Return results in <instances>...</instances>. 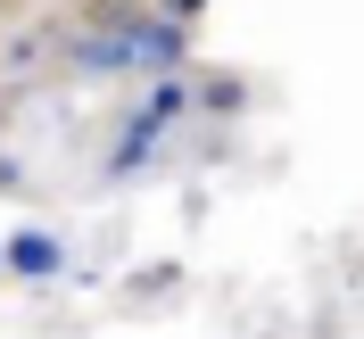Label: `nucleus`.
I'll return each mask as SVG.
<instances>
[{"label": "nucleus", "instance_id": "1", "mask_svg": "<svg viewBox=\"0 0 364 339\" xmlns=\"http://www.w3.org/2000/svg\"><path fill=\"white\" fill-rule=\"evenodd\" d=\"M133 58H141V67H174L182 33H174V25H133Z\"/></svg>", "mask_w": 364, "mask_h": 339}, {"label": "nucleus", "instance_id": "2", "mask_svg": "<svg viewBox=\"0 0 364 339\" xmlns=\"http://www.w3.org/2000/svg\"><path fill=\"white\" fill-rule=\"evenodd\" d=\"M9 265L17 273H58V240H50V232H17V240H9Z\"/></svg>", "mask_w": 364, "mask_h": 339}]
</instances>
